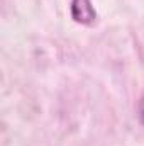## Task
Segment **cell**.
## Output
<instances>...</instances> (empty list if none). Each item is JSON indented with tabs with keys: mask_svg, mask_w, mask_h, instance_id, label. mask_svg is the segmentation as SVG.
I'll return each mask as SVG.
<instances>
[{
	"mask_svg": "<svg viewBox=\"0 0 144 146\" xmlns=\"http://www.w3.org/2000/svg\"><path fill=\"white\" fill-rule=\"evenodd\" d=\"M70 14L76 24L83 26H90L97 19V10L92 5V0H71Z\"/></svg>",
	"mask_w": 144,
	"mask_h": 146,
	"instance_id": "6da1fadb",
	"label": "cell"
},
{
	"mask_svg": "<svg viewBox=\"0 0 144 146\" xmlns=\"http://www.w3.org/2000/svg\"><path fill=\"white\" fill-rule=\"evenodd\" d=\"M137 114H139V119H141V122H143V126H144V92H143V95H141V99H139Z\"/></svg>",
	"mask_w": 144,
	"mask_h": 146,
	"instance_id": "7a4b0ae2",
	"label": "cell"
}]
</instances>
